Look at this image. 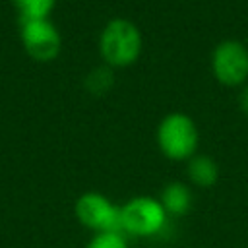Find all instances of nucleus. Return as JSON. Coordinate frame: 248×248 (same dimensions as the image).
I'll return each mask as SVG.
<instances>
[{"mask_svg": "<svg viewBox=\"0 0 248 248\" xmlns=\"http://www.w3.org/2000/svg\"><path fill=\"white\" fill-rule=\"evenodd\" d=\"M99 50L108 66H130L141 54V33L132 21L124 17L110 19L101 31Z\"/></svg>", "mask_w": 248, "mask_h": 248, "instance_id": "obj_1", "label": "nucleus"}, {"mask_svg": "<svg viewBox=\"0 0 248 248\" xmlns=\"http://www.w3.org/2000/svg\"><path fill=\"white\" fill-rule=\"evenodd\" d=\"M198 141V126L184 112H170L157 126V145L170 161H186L194 157Z\"/></svg>", "mask_w": 248, "mask_h": 248, "instance_id": "obj_2", "label": "nucleus"}, {"mask_svg": "<svg viewBox=\"0 0 248 248\" xmlns=\"http://www.w3.org/2000/svg\"><path fill=\"white\" fill-rule=\"evenodd\" d=\"M167 211L151 196H136L120 207V229L132 236H153L163 231Z\"/></svg>", "mask_w": 248, "mask_h": 248, "instance_id": "obj_3", "label": "nucleus"}, {"mask_svg": "<svg viewBox=\"0 0 248 248\" xmlns=\"http://www.w3.org/2000/svg\"><path fill=\"white\" fill-rule=\"evenodd\" d=\"M211 72L223 85L244 83L248 78V48L234 39L221 41L211 52Z\"/></svg>", "mask_w": 248, "mask_h": 248, "instance_id": "obj_4", "label": "nucleus"}, {"mask_svg": "<svg viewBox=\"0 0 248 248\" xmlns=\"http://www.w3.org/2000/svg\"><path fill=\"white\" fill-rule=\"evenodd\" d=\"M76 217L78 221L97 232L120 231V207L114 205L107 196L99 192H85L76 202Z\"/></svg>", "mask_w": 248, "mask_h": 248, "instance_id": "obj_5", "label": "nucleus"}, {"mask_svg": "<svg viewBox=\"0 0 248 248\" xmlns=\"http://www.w3.org/2000/svg\"><path fill=\"white\" fill-rule=\"evenodd\" d=\"M21 41L25 50L39 62H50L60 52V35L48 19H33L21 23Z\"/></svg>", "mask_w": 248, "mask_h": 248, "instance_id": "obj_6", "label": "nucleus"}, {"mask_svg": "<svg viewBox=\"0 0 248 248\" xmlns=\"http://www.w3.org/2000/svg\"><path fill=\"white\" fill-rule=\"evenodd\" d=\"M161 205L167 215H184L192 207V192L182 182H169L161 192Z\"/></svg>", "mask_w": 248, "mask_h": 248, "instance_id": "obj_7", "label": "nucleus"}, {"mask_svg": "<svg viewBox=\"0 0 248 248\" xmlns=\"http://www.w3.org/2000/svg\"><path fill=\"white\" fill-rule=\"evenodd\" d=\"M188 178L200 188H209L219 178V167L207 155H194L188 159Z\"/></svg>", "mask_w": 248, "mask_h": 248, "instance_id": "obj_8", "label": "nucleus"}, {"mask_svg": "<svg viewBox=\"0 0 248 248\" xmlns=\"http://www.w3.org/2000/svg\"><path fill=\"white\" fill-rule=\"evenodd\" d=\"M56 0H14L21 23L23 21H33V19H46V16L52 12Z\"/></svg>", "mask_w": 248, "mask_h": 248, "instance_id": "obj_9", "label": "nucleus"}, {"mask_svg": "<svg viewBox=\"0 0 248 248\" xmlns=\"http://www.w3.org/2000/svg\"><path fill=\"white\" fill-rule=\"evenodd\" d=\"M85 248H128V242L120 231H110V232H97Z\"/></svg>", "mask_w": 248, "mask_h": 248, "instance_id": "obj_10", "label": "nucleus"}, {"mask_svg": "<svg viewBox=\"0 0 248 248\" xmlns=\"http://www.w3.org/2000/svg\"><path fill=\"white\" fill-rule=\"evenodd\" d=\"M85 85H87V89H89L91 93H95V95L105 93V91L112 85V74H110V70H108V68H95V70L87 76Z\"/></svg>", "mask_w": 248, "mask_h": 248, "instance_id": "obj_11", "label": "nucleus"}, {"mask_svg": "<svg viewBox=\"0 0 248 248\" xmlns=\"http://www.w3.org/2000/svg\"><path fill=\"white\" fill-rule=\"evenodd\" d=\"M240 108L244 110V114H248V85L240 93Z\"/></svg>", "mask_w": 248, "mask_h": 248, "instance_id": "obj_12", "label": "nucleus"}]
</instances>
